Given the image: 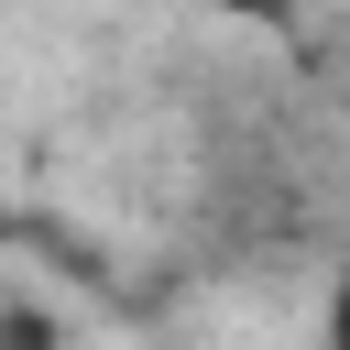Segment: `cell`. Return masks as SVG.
I'll use <instances>...</instances> for the list:
<instances>
[{
    "label": "cell",
    "mask_w": 350,
    "mask_h": 350,
    "mask_svg": "<svg viewBox=\"0 0 350 350\" xmlns=\"http://www.w3.org/2000/svg\"><path fill=\"white\" fill-rule=\"evenodd\" d=\"M0 230H11V186H0Z\"/></svg>",
    "instance_id": "cell-3"
},
{
    "label": "cell",
    "mask_w": 350,
    "mask_h": 350,
    "mask_svg": "<svg viewBox=\"0 0 350 350\" xmlns=\"http://www.w3.org/2000/svg\"><path fill=\"white\" fill-rule=\"evenodd\" d=\"M0 350H55V328H44L33 306H11V295H0Z\"/></svg>",
    "instance_id": "cell-1"
},
{
    "label": "cell",
    "mask_w": 350,
    "mask_h": 350,
    "mask_svg": "<svg viewBox=\"0 0 350 350\" xmlns=\"http://www.w3.org/2000/svg\"><path fill=\"white\" fill-rule=\"evenodd\" d=\"M317 350H350V252H339V273H328V328H317Z\"/></svg>",
    "instance_id": "cell-2"
}]
</instances>
